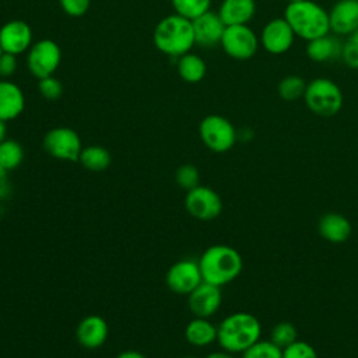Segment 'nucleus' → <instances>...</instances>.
<instances>
[{
	"mask_svg": "<svg viewBox=\"0 0 358 358\" xmlns=\"http://www.w3.org/2000/svg\"><path fill=\"white\" fill-rule=\"evenodd\" d=\"M262 336L259 319L248 312H235L224 317L217 327V341L224 351L243 352Z\"/></svg>",
	"mask_w": 358,
	"mask_h": 358,
	"instance_id": "nucleus-1",
	"label": "nucleus"
},
{
	"mask_svg": "<svg viewBox=\"0 0 358 358\" xmlns=\"http://www.w3.org/2000/svg\"><path fill=\"white\" fill-rule=\"evenodd\" d=\"M203 281L222 287L234 281L242 271L243 262L239 252L228 245H213L199 259Z\"/></svg>",
	"mask_w": 358,
	"mask_h": 358,
	"instance_id": "nucleus-2",
	"label": "nucleus"
},
{
	"mask_svg": "<svg viewBox=\"0 0 358 358\" xmlns=\"http://www.w3.org/2000/svg\"><path fill=\"white\" fill-rule=\"evenodd\" d=\"M284 18L295 36L306 42L330 32L329 11L313 0L288 3L284 10Z\"/></svg>",
	"mask_w": 358,
	"mask_h": 358,
	"instance_id": "nucleus-3",
	"label": "nucleus"
},
{
	"mask_svg": "<svg viewBox=\"0 0 358 358\" xmlns=\"http://www.w3.org/2000/svg\"><path fill=\"white\" fill-rule=\"evenodd\" d=\"M154 43L158 50L168 56H182L196 45L193 22L179 14L162 18L154 29Z\"/></svg>",
	"mask_w": 358,
	"mask_h": 358,
	"instance_id": "nucleus-4",
	"label": "nucleus"
},
{
	"mask_svg": "<svg viewBox=\"0 0 358 358\" xmlns=\"http://www.w3.org/2000/svg\"><path fill=\"white\" fill-rule=\"evenodd\" d=\"M306 108L320 117L337 115L344 103V95L337 83L327 77H316L306 84L303 94Z\"/></svg>",
	"mask_w": 358,
	"mask_h": 358,
	"instance_id": "nucleus-5",
	"label": "nucleus"
},
{
	"mask_svg": "<svg viewBox=\"0 0 358 358\" xmlns=\"http://www.w3.org/2000/svg\"><path fill=\"white\" fill-rule=\"evenodd\" d=\"M199 134L203 144L213 152H227L229 151L236 140L238 131L234 124L221 115L206 116L199 126Z\"/></svg>",
	"mask_w": 358,
	"mask_h": 358,
	"instance_id": "nucleus-6",
	"label": "nucleus"
},
{
	"mask_svg": "<svg viewBox=\"0 0 358 358\" xmlns=\"http://www.w3.org/2000/svg\"><path fill=\"white\" fill-rule=\"evenodd\" d=\"M220 45L229 57L235 60H249L257 53L260 41L257 34L248 24H241L225 27Z\"/></svg>",
	"mask_w": 358,
	"mask_h": 358,
	"instance_id": "nucleus-7",
	"label": "nucleus"
},
{
	"mask_svg": "<svg viewBox=\"0 0 358 358\" xmlns=\"http://www.w3.org/2000/svg\"><path fill=\"white\" fill-rule=\"evenodd\" d=\"M186 211L199 221H213L222 211V200L220 194L207 186H196L187 190L185 196Z\"/></svg>",
	"mask_w": 358,
	"mask_h": 358,
	"instance_id": "nucleus-8",
	"label": "nucleus"
},
{
	"mask_svg": "<svg viewBox=\"0 0 358 358\" xmlns=\"http://www.w3.org/2000/svg\"><path fill=\"white\" fill-rule=\"evenodd\" d=\"M62 60L59 45L52 39H42L31 45L28 49L27 64L36 78L53 76Z\"/></svg>",
	"mask_w": 358,
	"mask_h": 358,
	"instance_id": "nucleus-9",
	"label": "nucleus"
},
{
	"mask_svg": "<svg viewBox=\"0 0 358 358\" xmlns=\"http://www.w3.org/2000/svg\"><path fill=\"white\" fill-rule=\"evenodd\" d=\"M45 151L62 161H78L83 145L80 136L70 127H55L43 137Z\"/></svg>",
	"mask_w": 358,
	"mask_h": 358,
	"instance_id": "nucleus-10",
	"label": "nucleus"
},
{
	"mask_svg": "<svg viewBox=\"0 0 358 358\" xmlns=\"http://www.w3.org/2000/svg\"><path fill=\"white\" fill-rule=\"evenodd\" d=\"M295 34L284 17L268 20L260 31V46L270 55L278 56L287 53L295 41Z\"/></svg>",
	"mask_w": 358,
	"mask_h": 358,
	"instance_id": "nucleus-11",
	"label": "nucleus"
},
{
	"mask_svg": "<svg viewBox=\"0 0 358 358\" xmlns=\"http://www.w3.org/2000/svg\"><path fill=\"white\" fill-rule=\"evenodd\" d=\"M168 288L179 295H189L203 282L199 260L182 259L173 263L165 275Z\"/></svg>",
	"mask_w": 358,
	"mask_h": 358,
	"instance_id": "nucleus-12",
	"label": "nucleus"
},
{
	"mask_svg": "<svg viewBox=\"0 0 358 358\" xmlns=\"http://www.w3.org/2000/svg\"><path fill=\"white\" fill-rule=\"evenodd\" d=\"M222 302L221 287L203 281L187 295V305L194 317L208 319L220 309Z\"/></svg>",
	"mask_w": 358,
	"mask_h": 358,
	"instance_id": "nucleus-13",
	"label": "nucleus"
},
{
	"mask_svg": "<svg viewBox=\"0 0 358 358\" xmlns=\"http://www.w3.org/2000/svg\"><path fill=\"white\" fill-rule=\"evenodd\" d=\"M193 32H194V42L201 48H214L221 43L225 24L218 15V13L207 11L200 17L194 18L193 21Z\"/></svg>",
	"mask_w": 358,
	"mask_h": 358,
	"instance_id": "nucleus-14",
	"label": "nucleus"
},
{
	"mask_svg": "<svg viewBox=\"0 0 358 358\" xmlns=\"http://www.w3.org/2000/svg\"><path fill=\"white\" fill-rule=\"evenodd\" d=\"M32 31L22 20H11L0 28V45L4 52L20 55L31 48Z\"/></svg>",
	"mask_w": 358,
	"mask_h": 358,
	"instance_id": "nucleus-15",
	"label": "nucleus"
},
{
	"mask_svg": "<svg viewBox=\"0 0 358 358\" xmlns=\"http://www.w3.org/2000/svg\"><path fill=\"white\" fill-rule=\"evenodd\" d=\"M330 31L348 36L358 28V0H338L329 11Z\"/></svg>",
	"mask_w": 358,
	"mask_h": 358,
	"instance_id": "nucleus-16",
	"label": "nucleus"
},
{
	"mask_svg": "<svg viewBox=\"0 0 358 358\" xmlns=\"http://www.w3.org/2000/svg\"><path fill=\"white\" fill-rule=\"evenodd\" d=\"M108 323L99 315H88L83 317L76 330L78 344L88 350H95L103 345L108 338Z\"/></svg>",
	"mask_w": 358,
	"mask_h": 358,
	"instance_id": "nucleus-17",
	"label": "nucleus"
},
{
	"mask_svg": "<svg viewBox=\"0 0 358 358\" xmlns=\"http://www.w3.org/2000/svg\"><path fill=\"white\" fill-rule=\"evenodd\" d=\"M320 236L330 243H344L352 232L350 220L340 213H327L320 217L317 224Z\"/></svg>",
	"mask_w": 358,
	"mask_h": 358,
	"instance_id": "nucleus-18",
	"label": "nucleus"
},
{
	"mask_svg": "<svg viewBox=\"0 0 358 358\" xmlns=\"http://www.w3.org/2000/svg\"><path fill=\"white\" fill-rule=\"evenodd\" d=\"M24 106L25 99L21 88L11 81L0 80V119L4 122L15 119Z\"/></svg>",
	"mask_w": 358,
	"mask_h": 358,
	"instance_id": "nucleus-19",
	"label": "nucleus"
},
{
	"mask_svg": "<svg viewBox=\"0 0 358 358\" xmlns=\"http://www.w3.org/2000/svg\"><path fill=\"white\" fill-rule=\"evenodd\" d=\"M256 14L255 0H222L218 15L228 25L248 24Z\"/></svg>",
	"mask_w": 358,
	"mask_h": 358,
	"instance_id": "nucleus-20",
	"label": "nucleus"
},
{
	"mask_svg": "<svg viewBox=\"0 0 358 358\" xmlns=\"http://www.w3.org/2000/svg\"><path fill=\"white\" fill-rule=\"evenodd\" d=\"M343 43L333 35L326 34L306 42V56L315 63H324L340 59Z\"/></svg>",
	"mask_w": 358,
	"mask_h": 358,
	"instance_id": "nucleus-21",
	"label": "nucleus"
},
{
	"mask_svg": "<svg viewBox=\"0 0 358 358\" xmlns=\"http://www.w3.org/2000/svg\"><path fill=\"white\" fill-rule=\"evenodd\" d=\"M185 338L194 347H207L217 341V326L208 319L194 317L185 327Z\"/></svg>",
	"mask_w": 358,
	"mask_h": 358,
	"instance_id": "nucleus-22",
	"label": "nucleus"
},
{
	"mask_svg": "<svg viewBox=\"0 0 358 358\" xmlns=\"http://www.w3.org/2000/svg\"><path fill=\"white\" fill-rule=\"evenodd\" d=\"M207 66L204 60L194 53H185L179 56L178 60V73L182 80L186 83H199L204 78Z\"/></svg>",
	"mask_w": 358,
	"mask_h": 358,
	"instance_id": "nucleus-23",
	"label": "nucleus"
},
{
	"mask_svg": "<svg viewBox=\"0 0 358 358\" xmlns=\"http://www.w3.org/2000/svg\"><path fill=\"white\" fill-rule=\"evenodd\" d=\"M110 161H112V157L109 151L101 145L83 147L78 158V162H81L84 168L92 172L105 171L110 165Z\"/></svg>",
	"mask_w": 358,
	"mask_h": 358,
	"instance_id": "nucleus-24",
	"label": "nucleus"
},
{
	"mask_svg": "<svg viewBox=\"0 0 358 358\" xmlns=\"http://www.w3.org/2000/svg\"><path fill=\"white\" fill-rule=\"evenodd\" d=\"M306 81L299 74H288L277 84V94L282 101L294 102L303 98L306 90Z\"/></svg>",
	"mask_w": 358,
	"mask_h": 358,
	"instance_id": "nucleus-25",
	"label": "nucleus"
},
{
	"mask_svg": "<svg viewBox=\"0 0 358 358\" xmlns=\"http://www.w3.org/2000/svg\"><path fill=\"white\" fill-rule=\"evenodd\" d=\"M24 159V150L21 144L15 140L4 138L0 143V165L7 171L15 169L21 165Z\"/></svg>",
	"mask_w": 358,
	"mask_h": 358,
	"instance_id": "nucleus-26",
	"label": "nucleus"
},
{
	"mask_svg": "<svg viewBox=\"0 0 358 358\" xmlns=\"http://www.w3.org/2000/svg\"><path fill=\"white\" fill-rule=\"evenodd\" d=\"M176 14L187 18L194 20L201 14L207 13L211 6V0H171Z\"/></svg>",
	"mask_w": 358,
	"mask_h": 358,
	"instance_id": "nucleus-27",
	"label": "nucleus"
},
{
	"mask_svg": "<svg viewBox=\"0 0 358 358\" xmlns=\"http://www.w3.org/2000/svg\"><path fill=\"white\" fill-rule=\"evenodd\" d=\"M242 358H282V350L271 340H257L242 352Z\"/></svg>",
	"mask_w": 358,
	"mask_h": 358,
	"instance_id": "nucleus-28",
	"label": "nucleus"
},
{
	"mask_svg": "<svg viewBox=\"0 0 358 358\" xmlns=\"http://www.w3.org/2000/svg\"><path fill=\"white\" fill-rule=\"evenodd\" d=\"M270 340L282 350L298 340L296 327L289 322H280L271 329Z\"/></svg>",
	"mask_w": 358,
	"mask_h": 358,
	"instance_id": "nucleus-29",
	"label": "nucleus"
},
{
	"mask_svg": "<svg viewBox=\"0 0 358 358\" xmlns=\"http://www.w3.org/2000/svg\"><path fill=\"white\" fill-rule=\"evenodd\" d=\"M175 180L179 187L185 190H192L200 185V172L192 164H183L178 168L175 173Z\"/></svg>",
	"mask_w": 358,
	"mask_h": 358,
	"instance_id": "nucleus-30",
	"label": "nucleus"
},
{
	"mask_svg": "<svg viewBox=\"0 0 358 358\" xmlns=\"http://www.w3.org/2000/svg\"><path fill=\"white\" fill-rule=\"evenodd\" d=\"M282 358H319L313 345L306 341L296 340L282 348Z\"/></svg>",
	"mask_w": 358,
	"mask_h": 358,
	"instance_id": "nucleus-31",
	"label": "nucleus"
},
{
	"mask_svg": "<svg viewBox=\"0 0 358 358\" xmlns=\"http://www.w3.org/2000/svg\"><path fill=\"white\" fill-rule=\"evenodd\" d=\"M38 88H39V92L42 94V96L49 101H55L63 94L62 83L57 78H55L53 76L39 78Z\"/></svg>",
	"mask_w": 358,
	"mask_h": 358,
	"instance_id": "nucleus-32",
	"label": "nucleus"
},
{
	"mask_svg": "<svg viewBox=\"0 0 358 358\" xmlns=\"http://www.w3.org/2000/svg\"><path fill=\"white\" fill-rule=\"evenodd\" d=\"M63 11L71 17L84 15L90 7L91 0H59Z\"/></svg>",
	"mask_w": 358,
	"mask_h": 358,
	"instance_id": "nucleus-33",
	"label": "nucleus"
},
{
	"mask_svg": "<svg viewBox=\"0 0 358 358\" xmlns=\"http://www.w3.org/2000/svg\"><path fill=\"white\" fill-rule=\"evenodd\" d=\"M340 59L343 60V63L352 69V70H358V46H355L351 42H344L343 48H341V53H340Z\"/></svg>",
	"mask_w": 358,
	"mask_h": 358,
	"instance_id": "nucleus-34",
	"label": "nucleus"
},
{
	"mask_svg": "<svg viewBox=\"0 0 358 358\" xmlns=\"http://www.w3.org/2000/svg\"><path fill=\"white\" fill-rule=\"evenodd\" d=\"M17 70V57L13 53L3 52L0 56V76L10 77Z\"/></svg>",
	"mask_w": 358,
	"mask_h": 358,
	"instance_id": "nucleus-35",
	"label": "nucleus"
},
{
	"mask_svg": "<svg viewBox=\"0 0 358 358\" xmlns=\"http://www.w3.org/2000/svg\"><path fill=\"white\" fill-rule=\"evenodd\" d=\"M116 358H147V357L143 352H140V351L126 350V351H122Z\"/></svg>",
	"mask_w": 358,
	"mask_h": 358,
	"instance_id": "nucleus-36",
	"label": "nucleus"
},
{
	"mask_svg": "<svg viewBox=\"0 0 358 358\" xmlns=\"http://www.w3.org/2000/svg\"><path fill=\"white\" fill-rule=\"evenodd\" d=\"M206 358H235V357H234V354H231V352L222 350V351L211 352V354H208Z\"/></svg>",
	"mask_w": 358,
	"mask_h": 358,
	"instance_id": "nucleus-37",
	"label": "nucleus"
},
{
	"mask_svg": "<svg viewBox=\"0 0 358 358\" xmlns=\"http://www.w3.org/2000/svg\"><path fill=\"white\" fill-rule=\"evenodd\" d=\"M7 169L4 168V166H1L0 165V186H4V185H7L6 182H7Z\"/></svg>",
	"mask_w": 358,
	"mask_h": 358,
	"instance_id": "nucleus-38",
	"label": "nucleus"
},
{
	"mask_svg": "<svg viewBox=\"0 0 358 358\" xmlns=\"http://www.w3.org/2000/svg\"><path fill=\"white\" fill-rule=\"evenodd\" d=\"M347 41L351 42V43H354L355 46H358V28L347 36Z\"/></svg>",
	"mask_w": 358,
	"mask_h": 358,
	"instance_id": "nucleus-39",
	"label": "nucleus"
},
{
	"mask_svg": "<svg viewBox=\"0 0 358 358\" xmlns=\"http://www.w3.org/2000/svg\"><path fill=\"white\" fill-rule=\"evenodd\" d=\"M6 133H7V127H6V122L0 119V143L6 138Z\"/></svg>",
	"mask_w": 358,
	"mask_h": 358,
	"instance_id": "nucleus-40",
	"label": "nucleus"
},
{
	"mask_svg": "<svg viewBox=\"0 0 358 358\" xmlns=\"http://www.w3.org/2000/svg\"><path fill=\"white\" fill-rule=\"evenodd\" d=\"M3 52H4V50H3V48H1V45H0V56L3 55Z\"/></svg>",
	"mask_w": 358,
	"mask_h": 358,
	"instance_id": "nucleus-41",
	"label": "nucleus"
},
{
	"mask_svg": "<svg viewBox=\"0 0 358 358\" xmlns=\"http://www.w3.org/2000/svg\"><path fill=\"white\" fill-rule=\"evenodd\" d=\"M183 358H196V357H192V355H187V357H183Z\"/></svg>",
	"mask_w": 358,
	"mask_h": 358,
	"instance_id": "nucleus-42",
	"label": "nucleus"
},
{
	"mask_svg": "<svg viewBox=\"0 0 358 358\" xmlns=\"http://www.w3.org/2000/svg\"><path fill=\"white\" fill-rule=\"evenodd\" d=\"M292 1H299V0H288V3H292Z\"/></svg>",
	"mask_w": 358,
	"mask_h": 358,
	"instance_id": "nucleus-43",
	"label": "nucleus"
}]
</instances>
